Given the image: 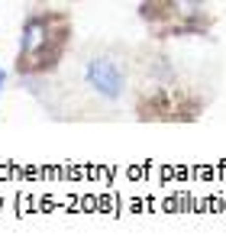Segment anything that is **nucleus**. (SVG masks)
Masks as SVG:
<instances>
[{
	"mask_svg": "<svg viewBox=\"0 0 226 252\" xmlns=\"http://www.w3.org/2000/svg\"><path fill=\"white\" fill-rule=\"evenodd\" d=\"M71 23L68 16L55 13H32L23 23V36H20V55H16V71L20 74H39L49 71L59 62L62 49L68 42Z\"/></svg>",
	"mask_w": 226,
	"mask_h": 252,
	"instance_id": "nucleus-1",
	"label": "nucleus"
},
{
	"mask_svg": "<svg viewBox=\"0 0 226 252\" xmlns=\"http://www.w3.org/2000/svg\"><path fill=\"white\" fill-rule=\"evenodd\" d=\"M142 16L155 30L191 32L207 26V0H142Z\"/></svg>",
	"mask_w": 226,
	"mask_h": 252,
	"instance_id": "nucleus-2",
	"label": "nucleus"
},
{
	"mask_svg": "<svg viewBox=\"0 0 226 252\" xmlns=\"http://www.w3.org/2000/svg\"><path fill=\"white\" fill-rule=\"evenodd\" d=\"M84 81H88V88L94 91L97 97H103V100H120L126 91V68L120 65L113 55H94V59H88V65H84Z\"/></svg>",
	"mask_w": 226,
	"mask_h": 252,
	"instance_id": "nucleus-3",
	"label": "nucleus"
},
{
	"mask_svg": "<svg viewBox=\"0 0 226 252\" xmlns=\"http://www.w3.org/2000/svg\"><path fill=\"white\" fill-rule=\"evenodd\" d=\"M3 88H7V71H0V94H3Z\"/></svg>",
	"mask_w": 226,
	"mask_h": 252,
	"instance_id": "nucleus-4",
	"label": "nucleus"
}]
</instances>
